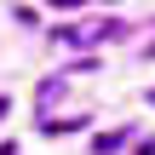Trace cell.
Masks as SVG:
<instances>
[{
    "label": "cell",
    "mask_w": 155,
    "mask_h": 155,
    "mask_svg": "<svg viewBox=\"0 0 155 155\" xmlns=\"http://www.w3.org/2000/svg\"><path fill=\"white\" fill-rule=\"evenodd\" d=\"M109 35H121V17H92V23H63V29H58L63 46H98V40H109Z\"/></svg>",
    "instance_id": "obj_1"
},
{
    "label": "cell",
    "mask_w": 155,
    "mask_h": 155,
    "mask_svg": "<svg viewBox=\"0 0 155 155\" xmlns=\"http://www.w3.org/2000/svg\"><path fill=\"white\" fill-rule=\"evenodd\" d=\"M127 138H132V132H127V127H121V132H104V138H98V144H92V150H98V155H115V150H121V144H127Z\"/></svg>",
    "instance_id": "obj_2"
},
{
    "label": "cell",
    "mask_w": 155,
    "mask_h": 155,
    "mask_svg": "<svg viewBox=\"0 0 155 155\" xmlns=\"http://www.w3.org/2000/svg\"><path fill=\"white\" fill-rule=\"evenodd\" d=\"M52 6H81V0H52Z\"/></svg>",
    "instance_id": "obj_3"
},
{
    "label": "cell",
    "mask_w": 155,
    "mask_h": 155,
    "mask_svg": "<svg viewBox=\"0 0 155 155\" xmlns=\"http://www.w3.org/2000/svg\"><path fill=\"white\" fill-rule=\"evenodd\" d=\"M6 109H12V104H6V98H0V121H6Z\"/></svg>",
    "instance_id": "obj_4"
},
{
    "label": "cell",
    "mask_w": 155,
    "mask_h": 155,
    "mask_svg": "<svg viewBox=\"0 0 155 155\" xmlns=\"http://www.w3.org/2000/svg\"><path fill=\"white\" fill-rule=\"evenodd\" d=\"M150 58H155V40H150Z\"/></svg>",
    "instance_id": "obj_5"
},
{
    "label": "cell",
    "mask_w": 155,
    "mask_h": 155,
    "mask_svg": "<svg viewBox=\"0 0 155 155\" xmlns=\"http://www.w3.org/2000/svg\"><path fill=\"white\" fill-rule=\"evenodd\" d=\"M150 104H155V92H150Z\"/></svg>",
    "instance_id": "obj_6"
}]
</instances>
